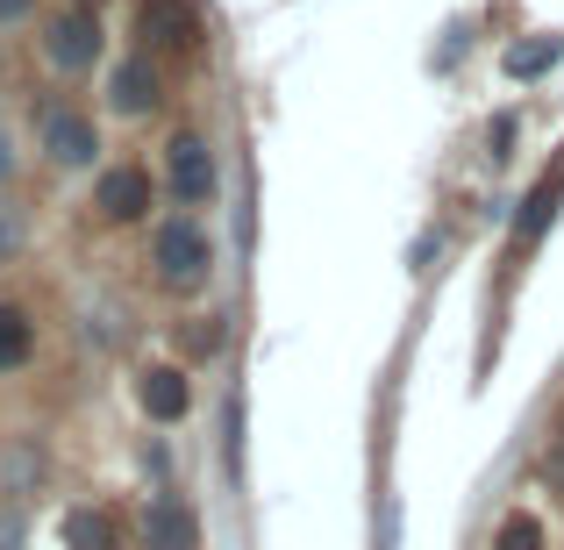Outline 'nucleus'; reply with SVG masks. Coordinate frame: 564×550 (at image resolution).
Segmentation results:
<instances>
[{
    "label": "nucleus",
    "mask_w": 564,
    "mask_h": 550,
    "mask_svg": "<svg viewBox=\"0 0 564 550\" xmlns=\"http://www.w3.org/2000/svg\"><path fill=\"white\" fill-rule=\"evenodd\" d=\"M207 258H215V250H207V229L193 215H172L165 229H158V244H151L158 279H165V287H180V293H193L207 279Z\"/></svg>",
    "instance_id": "obj_1"
},
{
    "label": "nucleus",
    "mask_w": 564,
    "mask_h": 550,
    "mask_svg": "<svg viewBox=\"0 0 564 550\" xmlns=\"http://www.w3.org/2000/svg\"><path fill=\"white\" fill-rule=\"evenodd\" d=\"M43 57H51V72H86L100 57V22H94V8H65V14H51L43 22Z\"/></svg>",
    "instance_id": "obj_2"
},
{
    "label": "nucleus",
    "mask_w": 564,
    "mask_h": 550,
    "mask_svg": "<svg viewBox=\"0 0 564 550\" xmlns=\"http://www.w3.org/2000/svg\"><path fill=\"white\" fill-rule=\"evenodd\" d=\"M165 186L180 207H207L215 201V151L200 137H172L165 143Z\"/></svg>",
    "instance_id": "obj_3"
},
{
    "label": "nucleus",
    "mask_w": 564,
    "mask_h": 550,
    "mask_svg": "<svg viewBox=\"0 0 564 550\" xmlns=\"http://www.w3.org/2000/svg\"><path fill=\"white\" fill-rule=\"evenodd\" d=\"M158 100H165V72H158V57L151 51H129L122 65L108 72V108L137 122V115H151Z\"/></svg>",
    "instance_id": "obj_4"
},
{
    "label": "nucleus",
    "mask_w": 564,
    "mask_h": 550,
    "mask_svg": "<svg viewBox=\"0 0 564 550\" xmlns=\"http://www.w3.org/2000/svg\"><path fill=\"white\" fill-rule=\"evenodd\" d=\"M143 51H200V14L186 0H137Z\"/></svg>",
    "instance_id": "obj_5"
},
{
    "label": "nucleus",
    "mask_w": 564,
    "mask_h": 550,
    "mask_svg": "<svg viewBox=\"0 0 564 550\" xmlns=\"http://www.w3.org/2000/svg\"><path fill=\"white\" fill-rule=\"evenodd\" d=\"M94 151H100V137H94V122H86L79 108H51L43 115V158L51 165H94Z\"/></svg>",
    "instance_id": "obj_6"
},
{
    "label": "nucleus",
    "mask_w": 564,
    "mask_h": 550,
    "mask_svg": "<svg viewBox=\"0 0 564 550\" xmlns=\"http://www.w3.org/2000/svg\"><path fill=\"white\" fill-rule=\"evenodd\" d=\"M94 207H100L108 222H143V207H151V172H143V165H115V172H100Z\"/></svg>",
    "instance_id": "obj_7"
},
{
    "label": "nucleus",
    "mask_w": 564,
    "mask_h": 550,
    "mask_svg": "<svg viewBox=\"0 0 564 550\" xmlns=\"http://www.w3.org/2000/svg\"><path fill=\"white\" fill-rule=\"evenodd\" d=\"M137 400H143V414L151 422H186V408H193V379L180 365H151L137 379Z\"/></svg>",
    "instance_id": "obj_8"
},
{
    "label": "nucleus",
    "mask_w": 564,
    "mask_h": 550,
    "mask_svg": "<svg viewBox=\"0 0 564 550\" xmlns=\"http://www.w3.org/2000/svg\"><path fill=\"white\" fill-rule=\"evenodd\" d=\"M143 550H200V522H193L186 500H151L143 508Z\"/></svg>",
    "instance_id": "obj_9"
},
{
    "label": "nucleus",
    "mask_w": 564,
    "mask_h": 550,
    "mask_svg": "<svg viewBox=\"0 0 564 550\" xmlns=\"http://www.w3.org/2000/svg\"><path fill=\"white\" fill-rule=\"evenodd\" d=\"M557 201H564V151H557V165L536 180V193L522 201V222H514V258H522V250H529V244H536V236L557 222Z\"/></svg>",
    "instance_id": "obj_10"
},
{
    "label": "nucleus",
    "mask_w": 564,
    "mask_h": 550,
    "mask_svg": "<svg viewBox=\"0 0 564 550\" xmlns=\"http://www.w3.org/2000/svg\"><path fill=\"white\" fill-rule=\"evenodd\" d=\"M57 537H65V550H115L122 543L115 537V515H100V508H65Z\"/></svg>",
    "instance_id": "obj_11"
},
{
    "label": "nucleus",
    "mask_w": 564,
    "mask_h": 550,
    "mask_svg": "<svg viewBox=\"0 0 564 550\" xmlns=\"http://www.w3.org/2000/svg\"><path fill=\"white\" fill-rule=\"evenodd\" d=\"M29 351H36V330H29V315H22V308H8V301H0V371L29 365Z\"/></svg>",
    "instance_id": "obj_12"
},
{
    "label": "nucleus",
    "mask_w": 564,
    "mask_h": 550,
    "mask_svg": "<svg viewBox=\"0 0 564 550\" xmlns=\"http://www.w3.org/2000/svg\"><path fill=\"white\" fill-rule=\"evenodd\" d=\"M494 550H543V522H536V515H508L500 537H494Z\"/></svg>",
    "instance_id": "obj_13"
},
{
    "label": "nucleus",
    "mask_w": 564,
    "mask_h": 550,
    "mask_svg": "<svg viewBox=\"0 0 564 550\" xmlns=\"http://www.w3.org/2000/svg\"><path fill=\"white\" fill-rule=\"evenodd\" d=\"M551 65H557V36L529 43V51H508V72H514V79H536V72H551Z\"/></svg>",
    "instance_id": "obj_14"
},
{
    "label": "nucleus",
    "mask_w": 564,
    "mask_h": 550,
    "mask_svg": "<svg viewBox=\"0 0 564 550\" xmlns=\"http://www.w3.org/2000/svg\"><path fill=\"white\" fill-rule=\"evenodd\" d=\"M22 244V207H0V250Z\"/></svg>",
    "instance_id": "obj_15"
},
{
    "label": "nucleus",
    "mask_w": 564,
    "mask_h": 550,
    "mask_svg": "<svg viewBox=\"0 0 564 550\" xmlns=\"http://www.w3.org/2000/svg\"><path fill=\"white\" fill-rule=\"evenodd\" d=\"M508 143H514V115H500L494 122V158H508Z\"/></svg>",
    "instance_id": "obj_16"
},
{
    "label": "nucleus",
    "mask_w": 564,
    "mask_h": 550,
    "mask_svg": "<svg viewBox=\"0 0 564 550\" xmlns=\"http://www.w3.org/2000/svg\"><path fill=\"white\" fill-rule=\"evenodd\" d=\"M29 8H36V0H0V22H22Z\"/></svg>",
    "instance_id": "obj_17"
},
{
    "label": "nucleus",
    "mask_w": 564,
    "mask_h": 550,
    "mask_svg": "<svg viewBox=\"0 0 564 550\" xmlns=\"http://www.w3.org/2000/svg\"><path fill=\"white\" fill-rule=\"evenodd\" d=\"M8 172H14V143L0 137V180H8Z\"/></svg>",
    "instance_id": "obj_18"
},
{
    "label": "nucleus",
    "mask_w": 564,
    "mask_h": 550,
    "mask_svg": "<svg viewBox=\"0 0 564 550\" xmlns=\"http://www.w3.org/2000/svg\"><path fill=\"white\" fill-rule=\"evenodd\" d=\"M86 8H94V0H86Z\"/></svg>",
    "instance_id": "obj_19"
}]
</instances>
